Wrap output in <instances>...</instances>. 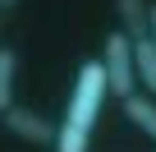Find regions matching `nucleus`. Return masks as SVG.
Segmentation results:
<instances>
[{
	"label": "nucleus",
	"instance_id": "nucleus-1",
	"mask_svg": "<svg viewBox=\"0 0 156 152\" xmlns=\"http://www.w3.org/2000/svg\"><path fill=\"white\" fill-rule=\"evenodd\" d=\"M106 97H110L106 65H101V60H83V65H78V79H73V97H69L64 120H60L55 152H87V143H92V129H97V115H101Z\"/></svg>",
	"mask_w": 156,
	"mask_h": 152
},
{
	"label": "nucleus",
	"instance_id": "nucleus-2",
	"mask_svg": "<svg viewBox=\"0 0 156 152\" xmlns=\"http://www.w3.org/2000/svg\"><path fill=\"white\" fill-rule=\"evenodd\" d=\"M101 65H106V79H110V97H119V102L138 97V60H133V37L124 28L106 37Z\"/></svg>",
	"mask_w": 156,
	"mask_h": 152
},
{
	"label": "nucleus",
	"instance_id": "nucleus-3",
	"mask_svg": "<svg viewBox=\"0 0 156 152\" xmlns=\"http://www.w3.org/2000/svg\"><path fill=\"white\" fill-rule=\"evenodd\" d=\"M5 129L19 138V143H32V147H51L55 152V138H60V124L55 120H46L41 111H32V106H9L5 115Z\"/></svg>",
	"mask_w": 156,
	"mask_h": 152
},
{
	"label": "nucleus",
	"instance_id": "nucleus-4",
	"mask_svg": "<svg viewBox=\"0 0 156 152\" xmlns=\"http://www.w3.org/2000/svg\"><path fill=\"white\" fill-rule=\"evenodd\" d=\"M115 14H119V23H124V32L133 42L151 37V5L147 0H115Z\"/></svg>",
	"mask_w": 156,
	"mask_h": 152
},
{
	"label": "nucleus",
	"instance_id": "nucleus-5",
	"mask_svg": "<svg viewBox=\"0 0 156 152\" xmlns=\"http://www.w3.org/2000/svg\"><path fill=\"white\" fill-rule=\"evenodd\" d=\"M124 115H129V120H133V124L156 143V97H147V92L129 97V102H124Z\"/></svg>",
	"mask_w": 156,
	"mask_h": 152
},
{
	"label": "nucleus",
	"instance_id": "nucleus-6",
	"mask_svg": "<svg viewBox=\"0 0 156 152\" xmlns=\"http://www.w3.org/2000/svg\"><path fill=\"white\" fill-rule=\"evenodd\" d=\"M133 60H138V88H147V97H156V42H133Z\"/></svg>",
	"mask_w": 156,
	"mask_h": 152
},
{
	"label": "nucleus",
	"instance_id": "nucleus-7",
	"mask_svg": "<svg viewBox=\"0 0 156 152\" xmlns=\"http://www.w3.org/2000/svg\"><path fill=\"white\" fill-rule=\"evenodd\" d=\"M14 74H19V55H14V46H0V115L14 106Z\"/></svg>",
	"mask_w": 156,
	"mask_h": 152
},
{
	"label": "nucleus",
	"instance_id": "nucleus-8",
	"mask_svg": "<svg viewBox=\"0 0 156 152\" xmlns=\"http://www.w3.org/2000/svg\"><path fill=\"white\" fill-rule=\"evenodd\" d=\"M151 42H156V5H151Z\"/></svg>",
	"mask_w": 156,
	"mask_h": 152
},
{
	"label": "nucleus",
	"instance_id": "nucleus-9",
	"mask_svg": "<svg viewBox=\"0 0 156 152\" xmlns=\"http://www.w3.org/2000/svg\"><path fill=\"white\" fill-rule=\"evenodd\" d=\"M14 5H19V0H0V9H14Z\"/></svg>",
	"mask_w": 156,
	"mask_h": 152
}]
</instances>
